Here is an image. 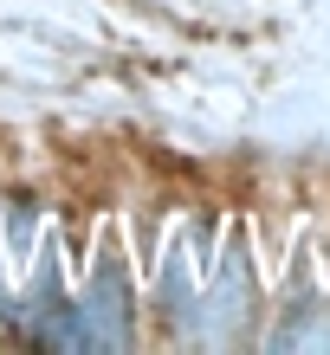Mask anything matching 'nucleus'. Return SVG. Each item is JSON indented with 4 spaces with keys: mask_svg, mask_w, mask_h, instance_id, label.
Returning <instances> with one entry per match:
<instances>
[{
    "mask_svg": "<svg viewBox=\"0 0 330 355\" xmlns=\"http://www.w3.org/2000/svg\"><path fill=\"white\" fill-rule=\"evenodd\" d=\"M0 310H7V291H0Z\"/></svg>",
    "mask_w": 330,
    "mask_h": 355,
    "instance_id": "1",
    "label": "nucleus"
}]
</instances>
